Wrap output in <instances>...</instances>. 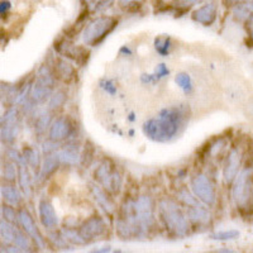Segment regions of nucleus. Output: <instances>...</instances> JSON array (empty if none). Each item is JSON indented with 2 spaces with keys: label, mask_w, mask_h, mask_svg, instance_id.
Segmentation results:
<instances>
[{
  "label": "nucleus",
  "mask_w": 253,
  "mask_h": 253,
  "mask_svg": "<svg viewBox=\"0 0 253 253\" xmlns=\"http://www.w3.org/2000/svg\"><path fill=\"white\" fill-rule=\"evenodd\" d=\"M84 3L86 4L87 9L91 12L99 13L109 8L114 3V0H84Z\"/></svg>",
  "instance_id": "obj_35"
},
{
  "label": "nucleus",
  "mask_w": 253,
  "mask_h": 253,
  "mask_svg": "<svg viewBox=\"0 0 253 253\" xmlns=\"http://www.w3.org/2000/svg\"><path fill=\"white\" fill-rule=\"evenodd\" d=\"M22 155H23L27 165H28L31 169H33L35 171L41 170L42 164H41L40 152H38L36 148H33V147H26V148L23 150V152H22Z\"/></svg>",
  "instance_id": "obj_24"
},
{
  "label": "nucleus",
  "mask_w": 253,
  "mask_h": 253,
  "mask_svg": "<svg viewBox=\"0 0 253 253\" xmlns=\"http://www.w3.org/2000/svg\"><path fill=\"white\" fill-rule=\"evenodd\" d=\"M175 83L177 84V86L182 90L186 95H190L194 90L193 80L190 78L189 74L186 72H178L175 76Z\"/></svg>",
  "instance_id": "obj_27"
},
{
  "label": "nucleus",
  "mask_w": 253,
  "mask_h": 253,
  "mask_svg": "<svg viewBox=\"0 0 253 253\" xmlns=\"http://www.w3.org/2000/svg\"><path fill=\"white\" fill-rule=\"evenodd\" d=\"M19 130V117L15 108H9L1 118V141L13 143Z\"/></svg>",
  "instance_id": "obj_10"
},
{
  "label": "nucleus",
  "mask_w": 253,
  "mask_h": 253,
  "mask_svg": "<svg viewBox=\"0 0 253 253\" xmlns=\"http://www.w3.org/2000/svg\"><path fill=\"white\" fill-rule=\"evenodd\" d=\"M55 48L57 49L58 53L63 55L65 57L70 58V60H72L74 62L78 63V65H80V66L84 65V63H86L87 60H89L90 53L86 48L66 43L65 41L57 42V43L55 44Z\"/></svg>",
  "instance_id": "obj_13"
},
{
  "label": "nucleus",
  "mask_w": 253,
  "mask_h": 253,
  "mask_svg": "<svg viewBox=\"0 0 253 253\" xmlns=\"http://www.w3.org/2000/svg\"><path fill=\"white\" fill-rule=\"evenodd\" d=\"M18 218H19V224L22 227V229L28 234L29 238H32L36 242V246L38 248L44 247V239L42 237V234L40 233L37 225H36L35 220L32 218L31 214L28 213L27 209H20L18 211Z\"/></svg>",
  "instance_id": "obj_12"
},
{
  "label": "nucleus",
  "mask_w": 253,
  "mask_h": 253,
  "mask_svg": "<svg viewBox=\"0 0 253 253\" xmlns=\"http://www.w3.org/2000/svg\"><path fill=\"white\" fill-rule=\"evenodd\" d=\"M14 161H8L4 164L3 167V177L6 182L13 184L18 178V167Z\"/></svg>",
  "instance_id": "obj_33"
},
{
  "label": "nucleus",
  "mask_w": 253,
  "mask_h": 253,
  "mask_svg": "<svg viewBox=\"0 0 253 253\" xmlns=\"http://www.w3.org/2000/svg\"><path fill=\"white\" fill-rule=\"evenodd\" d=\"M49 121H51V117H49L48 112L41 113L37 118H36V122H35L36 133H37V134H43V133L46 132L47 128L51 126Z\"/></svg>",
  "instance_id": "obj_32"
},
{
  "label": "nucleus",
  "mask_w": 253,
  "mask_h": 253,
  "mask_svg": "<svg viewBox=\"0 0 253 253\" xmlns=\"http://www.w3.org/2000/svg\"><path fill=\"white\" fill-rule=\"evenodd\" d=\"M74 130H75V128H74V123L71 122V119L66 115H62L51 123L48 130V138L60 143V142L69 139L74 134Z\"/></svg>",
  "instance_id": "obj_11"
},
{
  "label": "nucleus",
  "mask_w": 253,
  "mask_h": 253,
  "mask_svg": "<svg viewBox=\"0 0 253 253\" xmlns=\"http://www.w3.org/2000/svg\"><path fill=\"white\" fill-rule=\"evenodd\" d=\"M228 1H229L230 4H237V3H239L241 0H228Z\"/></svg>",
  "instance_id": "obj_47"
},
{
  "label": "nucleus",
  "mask_w": 253,
  "mask_h": 253,
  "mask_svg": "<svg viewBox=\"0 0 253 253\" xmlns=\"http://www.w3.org/2000/svg\"><path fill=\"white\" fill-rule=\"evenodd\" d=\"M38 214H40L41 223L46 229H56L57 228V214H56L55 208L48 199H41L40 204H38Z\"/></svg>",
  "instance_id": "obj_15"
},
{
  "label": "nucleus",
  "mask_w": 253,
  "mask_h": 253,
  "mask_svg": "<svg viewBox=\"0 0 253 253\" xmlns=\"http://www.w3.org/2000/svg\"><path fill=\"white\" fill-rule=\"evenodd\" d=\"M216 15H218V9H216L215 4L208 3L194 10L191 18L196 23L210 27L216 20Z\"/></svg>",
  "instance_id": "obj_16"
},
{
  "label": "nucleus",
  "mask_w": 253,
  "mask_h": 253,
  "mask_svg": "<svg viewBox=\"0 0 253 253\" xmlns=\"http://www.w3.org/2000/svg\"><path fill=\"white\" fill-rule=\"evenodd\" d=\"M194 195L207 207H214L216 203L215 186L209 177L204 173H196L190 182Z\"/></svg>",
  "instance_id": "obj_8"
},
{
  "label": "nucleus",
  "mask_w": 253,
  "mask_h": 253,
  "mask_svg": "<svg viewBox=\"0 0 253 253\" xmlns=\"http://www.w3.org/2000/svg\"><path fill=\"white\" fill-rule=\"evenodd\" d=\"M142 1L143 0H118V5L124 10H129L141 5Z\"/></svg>",
  "instance_id": "obj_41"
},
{
  "label": "nucleus",
  "mask_w": 253,
  "mask_h": 253,
  "mask_svg": "<svg viewBox=\"0 0 253 253\" xmlns=\"http://www.w3.org/2000/svg\"><path fill=\"white\" fill-rule=\"evenodd\" d=\"M186 215L191 223L195 225H208L211 221V215L205 209L204 205H199V207H187L186 208Z\"/></svg>",
  "instance_id": "obj_18"
},
{
  "label": "nucleus",
  "mask_w": 253,
  "mask_h": 253,
  "mask_svg": "<svg viewBox=\"0 0 253 253\" xmlns=\"http://www.w3.org/2000/svg\"><path fill=\"white\" fill-rule=\"evenodd\" d=\"M1 215H3L4 220L9 221V223H12V224H17V221H19L18 214L15 213L13 205L4 204L3 208H1Z\"/></svg>",
  "instance_id": "obj_37"
},
{
  "label": "nucleus",
  "mask_w": 253,
  "mask_h": 253,
  "mask_svg": "<svg viewBox=\"0 0 253 253\" xmlns=\"http://www.w3.org/2000/svg\"><path fill=\"white\" fill-rule=\"evenodd\" d=\"M134 210L139 232H141L142 238H144L152 230L156 223L155 204H153L152 198L148 195H141L135 199Z\"/></svg>",
  "instance_id": "obj_7"
},
{
  "label": "nucleus",
  "mask_w": 253,
  "mask_h": 253,
  "mask_svg": "<svg viewBox=\"0 0 253 253\" xmlns=\"http://www.w3.org/2000/svg\"><path fill=\"white\" fill-rule=\"evenodd\" d=\"M170 75V70L167 67V65L165 63H160L157 65V67L155 69V72L151 74V75H142V81L143 83H156V81H160L161 79L166 78V76Z\"/></svg>",
  "instance_id": "obj_25"
},
{
  "label": "nucleus",
  "mask_w": 253,
  "mask_h": 253,
  "mask_svg": "<svg viewBox=\"0 0 253 253\" xmlns=\"http://www.w3.org/2000/svg\"><path fill=\"white\" fill-rule=\"evenodd\" d=\"M55 84V71L48 65H43V66L38 70L36 81L32 84L31 95H29L32 101L35 104L46 103V100L51 99V96L53 95Z\"/></svg>",
  "instance_id": "obj_5"
},
{
  "label": "nucleus",
  "mask_w": 253,
  "mask_h": 253,
  "mask_svg": "<svg viewBox=\"0 0 253 253\" xmlns=\"http://www.w3.org/2000/svg\"><path fill=\"white\" fill-rule=\"evenodd\" d=\"M62 233L63 236H65V238H66L70 243H72V245H78V246L86 245V242L84 241L80 232H79V228L78 229H75V228H63Z\"/></svg>",
  "instance_id": "obj_34"
},
{
  "label": "nucleus",
  "mask_w": 253,
  "mask_h": 253,
  "mask_svg": "<svg viewBox=\"0 0 253 253\" xmlns=\"http://www.w3.org/2000/svg\"><path fill=\"white\" fill-rule=\"evenodd\" d=\"M26 232L22 233L19 229L17 230V234H15V239H14V245L19 248L20 251H31L32 246L29 243V239L26 237Z\"/></svg>",
  "instance_id": "obj_38"
},
{
  "label": "nucleus",
  "mask_w": 253,
  "mask_h": 253,
  "mask_svg": "<svg viewBox=\"0 0 253 253\" xmlns=\"http://www.w3.org/2000/svg\"><path fill=\"white\" fill-rule=\"evenodd\" d=\"M158 213L166 229L175 237H185L189 233L187 215L171 199L164 198L158 202Z\"/></svg>",
  "instance_id": "obj_2"
},
{
  "label": "nucleus",
  "mask_w": 253,
  "mask_h": 253,
  "mask_svg": "<svg viewBox=\"0 0 253 253\" xmlns=\"http://www.w3.org/2000/svg\"><path fill=\"white\" fill-rule=\"evenodd\" d=\"M17 230L18 228H15V224H12V223H9V221L1 219V223H0V234H1L3 241H5L6 243H14Z\"/></svg>",
  "instance_id": "obj_26"
},
{
  "label": "nucleus",
  "mask_w": 253,
  "mask_h": 253,
  "mask_svg": "<svg viewBox=\"0 0 253 253\" xmlns=\"http://www.w3.org/2000/svg\"><path fill=\"white\" fill-rule=\"evenodd\" d=\"M95 181L99 182L109 194L117 195L121 193L122 176L114 162L109 158H105L99 164L94 172Z\"/></svg>",
  "instance_id": "obj_6"
},
{
  "label": "nucleus",
  "mask_w": 253,
  "mask_h": 253,
  "mask_svg": "<svg viewBox=\"0 0 253 253\" xmlns=\"http://www.w3.org/2000/svg\"><path fill=\"white\" fill-rule=\"evenodd\" d=\"M239 237V232L236 229H228V230H220V232H216V233L211 234L210 238L214 239V241H232V239H236Z\"/></svg>",
  "instance_id": "obj_36"
},
{
  "label": "nucleus",
  "mask_w": 253,
  "mask_h": 253,
  "mask_svg": "<svg viewBox=\"0 0 253 253\" xmlns=\"http://www.w3.org/2000/svg\"><path fill=\"white\" fill-rule=\"evenodd\" d=\"M18 182H19L20 190L23 191L27 198H31L32 195V178L31 173L28 171V165L26 160L22 162H18Z\"/></svg>",
  "instance_id": "obj_21"
},
{
  "label": "nucleus",
  "mask_w": 253,
  "mask_h": 253,
  "mask_svg": "<svg viewBox=\"0 0 253 253\" xmlns=\"http://www.w3.org/2000/svg\"><path fill=\"white\" fill-rule=\"evenodd\" d=\"M67 99V94L63 90H60V91L55 92L52 95L51 99L48 101V110L49 112H55V110L61 109V108L65 105Z\"/></svg>",
  "instance_id": "obj_30"
},
{
  "label": "nucleus",
  "mask_w": 253,
  "mask_h": 253,
  "mask_svg": "<svg viewBox=\"0 0 253 253\" xmlns=\"http://www.w3.org/2000/svg\"><path fill=\"white\" fill-rule=\"evenodd\" d=\"M118 24V19L109 15L95 18L83 31V41L86 46L95 47L103 42L114 31Z\"/></svg>",
  "instance_id": "obj_3"
},
{
  "label": "nucleus",
  "mask_w": 253,
  "mask_h": 253,
  "mask_svg": "<svg viewBox=\"0 0 253 253\" xmlns=\"http://www.w3.org/2000/svg\"><path fill=\"white\" fill-rule=\"evenodd\" d=\"M95 157V148L90 142H86L85 146H84L83 153L80 155V165L84 169H87V167L91 165V162L94 161Z\"/></svg>",
  "instance_id": "obj_31"
},
{
  "label": "nucleus",
  "mask_w": 253,
  "mask_h": 253,
  "mask_svg": "<svg viewBox=\"0 0 253 253\" xmlns=\"http://www.w3.org/2000/svg\"><path fill=\"white\" fill-rule=\"evenodd\" d=\"M246 29H247L251 40H253V13L246 19Z\"/></svg>",
  "instance_id": "obj_42"
},
{
  "label": "nucleus",
  "mask_w": 253,
  "mask_h": 253,
  "mask_svg": "<svg viewBox=\"0 0 253 253\" xmlns=\"http://www.w3.org/2000/svg\"><path fill=\"white\" fill-rule=\"evenodd\" d=\"M128 53V55H132V51L129 49V47H126V46H123L121 48V53Z\"/></svg>",
  "instance_id": "obj_45"
},
{
  "label": "nucleus",
  "mask_w": 253,
  "mask_h": 253,
  "mask_svg": "<svg viewBox=\"0 0 253 253\" xmlns=\"http://www.w3.org/2000/svg\"><path fill=\"white\" fill-rule=\"evenodd\" d=\"M189 118L186 107H171L161 110L157 118H151L143 123L144 135L151 141L166 143L176 137L180 128Z\"/></svg>",
  "instance_id": "obj_1"
},
{
  "label": "nucleus",
  "mask_w": 253,
  "mask_h": 253,
  "mask_svg": "<svg viewBox=\"0 0 253 253\" xmlns=\"http://www.w3.org/2000/svg\"><path fill=\"white\" fill-rule=\"evenodd\" d=\"M1 196H3L4 202L13 207H18L22 203V195L20 191L13 185H3L1 186Z\"/></svg>",
  "instance_id": "obj_23"
},
{
  "label": "nucleus",
  "mask_w": 253,
  "mask_h": 253,
  "mask_svg": "<svg viewBox=\"0 0 253 253\" xmlns=\"http://www.w3.org/2000/svg\"><path fill=\"white\" fill-rule=\"evenodd\" d=\"M57 155L60 157L61 165H67V166H74L80 160L79 147L74 142L65 144L61 150L57 151Z\"/></svg>",
  "instance_id": "obj_19"
},
{
  "label": "nucleus",
  "mask_w": 253,
  "mask_h": 253,
  "mask_svg": "<svg viewBox=\"0 0 253 253\" xmlns=\"http://www.w3.org/2000/svg\"><path fill=\"white\" fill-rule=\"evenodd\" d=\"M241 169V153L238 150L233 148L227 156L224 169H223V181L225 185L233 184Z\"/></svg>",
  "instance_id": "obj_14"
},
{
  "label": "nucleus",
  "mask_w": 253,
  "mask_h": 253,
  "mask_svg": "<svg viewBox=\"0 0 253 253\" xmlns=\"http://www.w3.org/2000/svg\"><path fill=\"white\" fill-rule=\"evenodd\" d=\"M177 199L186 208L187 207H199V205H203V204H200L202 202H200V200H199L195 195H194V193L191 194L189 190L185 189V187L177 191Z\"/></svg>",
  "instance_id": "obj_28"
},
{
  "label": "nucleus",
  "mask_w": 253,
  "mask_h": 253,
  "mask_svg": "<svg viewBox=\"0 0 253 253\" xmlns=\"http://www.w3.org/2000/svg\"><path fill=\"white\" fill-rule=\"evenodd\" d=\"M185 4H189V5H194V4H199L204 1V0H182Z\"/></svg>",
  "instance_id": "obj_44"
},
{
  "label": "nucleus",
  "mask_w": 253,
  "mask_h": 253,
  "mask_svg": "<svg viewBox=\"0 0 253 253\" xmlns=\"http://www.w3.org/2000/svg\"><path fill=\"white\" fill-rule=\"evenodd\" d=\"M53 71H55L56 78L65 81V83H70V81L74 80L76 76V71L75 69H74V66H72L71 63L67 62L66 60H63V58H58V60L56 61Z\"/></svg>",
  "instance_id": "obj_22"
},
{
  "label": "nucleus",
  "mask_w": 253,
  "mask_h": 253,
  "mask_svg": "<svg viewBox=\"0 0 253 253\" xmlns=\"http://www.w3.org/2000/svg\"><path fill=\"white\" fill-rule=\"evenodd\" d=\"M95 252H110V247H103L101 250H95Z\"/></svg>",
  "instance_id": "obj_46"
},
{
  "label": "nucleus",
  "mask_w": 253,
  "mask_h": 253,
  "mask_svg": "<svg viewBox=\"0 0 253 253\" xmlns=\"http://www.w3.org/2000/svg\"><path fill=\"white\" fill-rule=\"evenodd\" d=\"M253 167H246L233 181L232 187V198L236 203L237 208L242 211H247L253 200Z\"/></svg>",
  "instance_id": "obj_4"
},
{
  "label": "nucleus",
  "mask_w": 253,
  "mask_h": 253,
  "mask_svg": "<svg viewBox=\"0 0 253 253\" xmlns=\"http://www.w3.org/2000/svg\"><path fill=\"white\" fill-rule=\"evenodd\" d=\"M90 191H91L95 202L98 203L99 207H100L108 215H113L115 211V204L114 202H113V199L109 196V193H108L107 190L101 189L98 185L90 184Z\"/></svg>",
  "instance_id": "obj_17"
},
{
  "label": "nucleus",
  "mask_w": 253,
  "mask_h": 253,
  "mask_svg": "<svg viewBox=\"0 0 253 253\" xmlns=\"http://www.w3.org/2000/svg\"><path fill=\"white\" fill-rule=\"evenodd\" d=\"M155 49L158 55L169 56L171 49V38L169 36H160L155 40Z\"/></svg>",
  "instance_id": "obj_29"
},
{
  "label": "nucleus",
  "mask_w": 253,
  "mask_h": 253,
  "mask_svg": "<svg viewBox=\"0 0 253 253\" xmlns=\"http://www.w3.org/2000/svg\"><path fill=\"white\" fill-rule=\"evenodd\" d=\"M79 232L87 245L105 236L108 232V225L101 216L94 215L84 221L79 227Z\"/></svg>",
  "instance_id": "obj_9"
},
{
  "label": "nucleus",
  "mask_w": 253,
  "mask_h": 253,
  "mask_svg": "<svg viewBox=\"0 0 253 253\" xmlns=\"http://www.w3.org/2000/svg\"><path fill=\"white\" fill-rule=\"evenodd\" d=\"M99 85H100L101 89L107 92V94L109 95L117 94V86H115L114 81L110 80V79H103V80H100Z\"/></svg>",
  "instance_id": "obj_39"
},
{
  "label": "nucleus",
  "mask_w": 253,
  "mask_h": 253,
  "mask_svg": "<svg viewBox=\"0 0 253 253\" xmlns=\"http://www.w3.org/2000/svg\"><path fill=\"white\" fill-rule=\"evenodd\" d=\"M10 8H12V5H10V3H9L8 0H3V1H1V4H0V13H1L3 15L6 14Z\"/></svg>",
  "instance_id": "obj_43"
},
{
  "label": "nucleus",
  "mask_w": 253,
  "mask_h": 253,
  "mask_svg": "<svg viewBox=\"0 0 253 253\" xmlns=\"http://www.w3.org/2000/svg\"><path fill=\"white\" fill-rule=\"evenodd\" d=\"M49 237H51V241L52 243L56 246L57 248H62V250H65V248L67 247V239L65 238V236L60 233H51L49 234Z\"/></svg>",
  "instance_id": "obj_40"
},
{
  "label": "nucleus",
  "mask_w": 253,
  "mask_h": 253,
  "mask_svg": "<svg viewBox=\"0 0 253 253\" xmlns=\"http://www.w3.org/2000/svg\"><path fill=\"white\" fill-rule=\"evenodd\" d=\"M60 165H61V161L57 152L44 156V160L43 162H42V166H41V170H40L41 180H47V178L51 177V176L58 170Z\"/></svg>",
  "instance_id": "obj_20"
}]
</instances>
